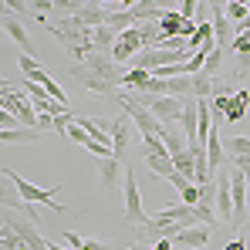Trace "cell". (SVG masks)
Returning a JSON list of instances; mask_svg holds the SVG:
<instances>
[{"instance_id": "1", "label": "cell", "mask_w": 250, "mask_h": 250, "mask_svg": "<svg viewBox=\"0 0 250 250\" xmlns=\"http://www.w3.org/2000/svg\"><path fill=\"white\" fill-rule=\"evenodd\" d=\"M71 78L82 84L84 91H95V95H105V98H115L119 88H125V68L112 61V54H91L88 61L71 68Z\"/></svg>"}, {"instance_id": "2", "label": "cell", "mask_w": 250, "mask_h": 250, "mask_svg": "<svg viewBox=\"0 0 250 250\" xmlns=\"http://www.w3.org/2000/svg\"><path fill=\"white\" fill-rule=\"evenodd\" d=\"M0 250H51V240H44L41 230L31 220H17L14 209H3V220H0Z\"/></svg>"}, {"instance_id": "3", "label": "cell", "mask_w": 250, "mask_h": 250, "mask_svg": "<svg viewBox=\"0 0 250 250\" xmlns=\"http://www.w3.org/2000/svg\"><path fill=\"white\" fill-rule=\"evenodd\" d=\"M3 179L17 189V196L24 200V207H47L51 213H68V209L61 207L54 196H58V189H61V183H54V186H34V183H27L24 176H17L14 169H3Z\"/></svg>"}, {"instance_id": "4", "label": "cell", "mask_w": 250, "mask_h": 250, "mask_svg": "<svg viewBox=\"0 0 250 250\" xmlns=\"http://www.w3.org/2000/svg\"><path fill=\"white\" fill-rule=\"evenodd\" d=\"M115 102L122 105L125 115L135 122L139 135H142V142H146V139H159V135H163V128H166V125L159 122V119H156V115H152L146 105H139V102L132 98V91H119V95H115Z\"/></svg>"}, {"instance_id": "5", "label": "cell", "mask_w": 250, "mask_h": 250, "mask_svg": "<svg viewBox=\"0 0 250 250\" xmlns=\"http://www.w3.org/2000/svg\"><path fill=\"white\" fill-rule=\"evenodd\" d=\"M0 91H3V112H14L24 128H38V119H41V115H38L34 102L27 98V91H14L10 84H3Z\"/></svg>"}, {"instance_id": "6", "label": "cell", "mask_w": 250, "mask_h": 250, "mask_svg": "<svg viewBox=\"0 0 250 250\" xmlns=\"http://www.w3.org/2000/svg\"><path fill=\"white\" fill-rule=\"evenodd\" d=\"M125 220L132 223V227H146L149 223V216H146V209H142V193H139V183H135V172L132 169H125Z\"/></svg>"}, {"instance_id": "7", "label": "cell", "mask_w": 250, "mask_h": 250, "mask_svg": "<svg viewBox=\"0 0 250 250\" xmlns=\"http://www.w3.org/2000/svg\"><path fill=\"white\" fill-rule=\"evenodd\" d=\"M142 51H146V41H142L139 27H128V31L119 34V41L112 47V61H115V64H128V61H135Z\"/></svg>"}, {"instance_id": "8", "label": "cell", "mask_w": 250, "mask_h": 250, "mask_svg": "<svg viewBox=\"0 0 250 250\" xmlns=\"http://www.w3.org/2000/svg\"><path fill=\"white\" fill-rule=\"evenodd\" d=\"M230 159H227V166L220 169L216 176H213V183H216V216L220 220H227V223H233V193H230Z\"/></svg>"}, {"instance_id": "9", "label": "cell", "mask_w": 250, "mask_h": 250, "mask_svg": "<svg viewBox=\"0 0 250 250\" xmlns=\"http://www.w3.org/2000/svg\"><path fill=\"white\" fill-rule=\"evenodd\" d=\"M230 193H233V223L240 227L247 220V207H250V186H247V176L233 166L230 172Z\"/></svg>"}, {"instance_id": "10", "label": "cell", "mask_w": 250, "mask_h": 250, "mask_svg": "<svg viewBox=\"0 0 250 250\" xmlns=\"http://www.w3.org/2000/svg\"><path fill=\"white\" fill-rule=\"evenodd\" d=\"M132 128H135V122H132L125 112L112 119V149H115V156H112V159H119V163H122L125 149H128V142H132Z\"/></svg>"}, {"instance_id": "11", "label": "cell", "mask_w": 250, "mask_h": 250, "mask_svg": "<svg viewBox=\"0 0 250 250\" xmlns=\"http://www.w3.org/2000/svg\"><path fill=\"white\" fill-rule=\"evenodd\" d=\"M149 112H152L163 125L179 122V119H183V112H186V98H156Z\"/></svg>"}, {"instance_id": "12", "label": "cell", "mask_w": 250, "mask_h": 250, "mask_svg": "<svg viewBox=\"0 0 250 250\" xmlns=\"http://www.w3.org/2000/svg\"><path fill=\"white\" fill-rule=\"evenodd\" d=\"M207 240H209V227H186V230H176L172 244L186 250H207Z\"/></svg>"}, {"instance_id": "13", "label": "cell", "mask_w": 250, "mask_h": 250, "mask_svg": "<svg viewBox=\"0 0 250 250\" xmlns=\"http://www.w3.org/2000/svg\"><path fill=\"white\" fill-rule=\"evenodd\" d=\"M17 68H21L24 82H38V84H44L47 78H51V71L44 68V64L38 61V58H34V54H17Z\"/></svg>"}, {"instance_id": "14", "label": "cell", "mask_w": 250, "mask_h": 250, "mask_svg": "<svg viewBox=\"0 0 250 250\" xmlns=\"http://www.w3.org/2000/svg\"><path fill=\"white\" fill-rule=\"evenodd\" d=\"M209 10H213V31H216V47H220V51L233 47V44H230V24H227V10H223V3H209Z\"/></svg>"}, {"instance_id": "15", "label": "cell", "mask_w": 250, "mask_h": 250, "mask_svg": "<svg viewBox=\"0 0 250 250\" xmlns=\"http://www.w3.org/2000/svg\"><path fill=\"white\" fill-rule=\"evenodd\" d=\"M3 31L14 38V41L21 44V54H31L34 51V44H31V38H27V31H24V24L10 14V10H3Z\"/></svg>"}, {"instance_id": "16", "label": "cell", "mask_w": 250, "mask_h": 250, "mask_svg": "<svg viewBox=\"0 0 250 250\" xmlns=\"http://www.w3.org/2000/svg\"><path fill=\"white\" fill-rule=\"evenodd\" d=\"M183 24H186V17H183V14H179L176 7H169L166 14L159 17V31H163V41H166V38H179Z\"/></svg>"}, {"instance_id": "17", "label": "cell", "mask_w": 250, "mask_h": 250, "mask_svg": "<svg viewBox=\"0 0 250 250\" xmlns=\"http://www.w3.org/2000/svg\"><path fill=\"white\" fill-rule=\"evenodd\" d=\"M119 172H122V163L119 159H98V176H102V186L105 189H115L119 186Z\"/></svg>"}, {"instance_id": "18", "label": "cell", "mask_w": 250, "mask_h": 250, "mask_svg": "<svg viewBox=\"0 0 250 250\" xmlns=\"http://www.w3.org/2000/svg\"><path fill=\"white\" fill-rule=\"evenodd\" d=\"M142 163H146V166L152 169V172H156V176H163V179H172V176H176V166H172V156H142Z\"/></svg>"}, {"instance_id": "19", "label": "cell", "mask_w": 250, "mask_h": 250, "mask_svg": "<svg viewBox=\"0 0 250 250\" xmlns=\"http://www.w3.org/2000/svg\"><path fill=\"white\" fill-rule=\"evenodd\" d=\"M38 139H41L38 128H24V125L14 128V132H0V142H3V146H10V142H14V146H27V142H38Z\"/></svg>"}, {"instance_id": "20", "label": "cell", "mask_w": 250, "mask_h": 250, "mask_svg": "<svg viewBox=\"0 0 250 250\" xmlns=\"http://www.w3.org/2000/svg\"><path fill=\"white\" fill-rule=\"evenodd\" d=\"M172 166H176L179 176H186L189 183H196V163H193V152H189V149L176 152V156H172Z\"/></svg>"}, {"instance_id": "21", "label": "cell", "mask_w": 250, "mask_h": 250, "mask_svg": "<svg viewBox=\"0 0 250 250\" xmlns=\"http://www.w3.org/2000/svg\"><path fill=\"white\" fill-rule=\"evenodd\" d=\"M122 84L128 88V91H146V88L152 84V75H149V71H142V68H128Z\"/></svg>"}, {"instance_id": "22", "label": "cell", "mask_w": 250, "mask_h": 250, "mask_svg": "<svg viewBox=\"0 0 250 250\" xmlns=\"http://www.w3.org/2000/svg\"><path fill=\"white\" fill-rule=\"evenodd\" d=\"M213 78H209L207 71H200V75H193V98L196 102H209V95H213Z\"/></svg>"}, {"instance_id": "23", "label": "cell", "mask_w": 250, "mask_h": 250, "mask_svg": "<svg viewBox=\"0 0 250 250\" xmlns=\"http://www.w3.org/2000/svg\"><path fill=\"white\" fill-rule=\"evenodd\" d=\"M163 142H166L169 156H176V152H183V149H189L186 146V135H179V132H172V128H163V135H159Z\"/></svg>"}, {"instance_id": "24", "label": "cell", "mask_w": 250, "mask_h": 250, "mask_svg": "<svg viewBox=\"0 0 250 250\" xmlns=\"http://www.w3.org/2000/svg\"><path fill=\"white\" fill-rule=\"evenodd\" d=\"M227 152H230L233 159H244V156H250V139H247V135L227 139Z\"/></svg>"}, {"instance_id": "25", "label": "cell", "mask_w": 250, "mask_h": 250, "mask_svg": "<svg viewBox=\"0 0 250 250\" xmlns=\"http://www.w3.org/2000/svg\"><path fill=\"white\" fill-rule=\"evenodd\" d=\"M200 200H203V189H200L196 183H189V186H186V189L179 193V203H186V207H196Z\"/></svg>"}, {"instance_id": "26", "label": "cell", "mask_w": 250, "mask_h": 250, "mask_svg": "<svg viewBox=\"0 0 250 250\" xmlns=\"http://www.w3.org/2000/svg\"><path fill=\"white\" fill-rule=\"evenodd\" d=\"M223 10H227V14H230V21H237V24H244V21L250 17V3H227Z\"/></svg>"}, {"instance_id": "27", "label": "cell", "mask_w": 250, "mask_h": 250, "mask_svg": "<svg viewBox=\"0 0 250 250\" xmlns=\"http://www.w3.org/2000/svg\"><path fill=\"white\" fill-rule=\"evenodd\" d=\"M41 88H44V91H47V95H51V98H54V102H58V105H64V108H68V95L61 91V84L54 82V78H47V82H44Z\"/></svg>"}, {"instance_id": "28", "label": "cell", "mask_w": 250, "mask_h": 250, "mask_svg": "<svg viewBox=\"0 0 250 250\" xmlns=\"http://www.w3.org/2000/svg\"><path fill=\"white\" fill-rule=\"evenodd\" d=\"M64 135H68L71 142H78V146H88V142H91V135H88V132H84L82 125H78V119H75V122L68 125V132H64Z\"/></svg>"}, {"instance_id": "29", "label": "cell", "mask_w": 250, "mask_h": 250, "mask_svg": "<svg viewBox=\"0 0 250 250\" xmlns=\"http://www.w3.org/2000/svg\"><path fill=\"white\" fill-rule=\"evenodd\" d=\"M220 68H223V51L216 47V51L207 58V75H209V78H213V75H220Z\"/></svg>"}, {"instance_id": "30", "label": "cell", "mask_w": 250, "mask_h": 250, "mask_svg": "<svg viewBox=\"0 0 250 250\" xmlns=\"http://www.w3.org/2000/svg\"><path fill=\"white\" fill-rule=\"evenodd\" d=\"M14 128H21V119L14 112H0V132H14Z\"/></svg>"}, {"instance_id": "31", "label": "cell", "mask_w": 250, "mask_h": 250, "mask_svg": "<svg viewBox=\"0 0 250 250\" xmlns=\"http://www.w3.org/2000/svg\"><path fill=\"white\" fill-rule=\"evenodd\" d=\"M233 54H247L250 51V31H244V34H237L233 38V47H230Z\"/></svg>"}, {"instance_id": "32", "label": "cell", "mask_w": 250, "mask_h": 250, "mask_svg": "<svg viewBox=\"0 0 250 250\" xmlns=\"http://www.w3.org/2000/svg\"><path fill=\"white\" fill-rule=\"evenodd\" d=\"M75 119H78V115H71V112L58 115V119H54V132H58V135H64V132H68V125L75 122Z\"/></svg>"}, {"instance_id": "33", "label": "cell", "mask_w": 250, "mask_h": 250, "mask_svg": "<svg viewBox=\"0 0 250 250\" xmlns=\"http://www.w3.org/2000/svg\"><path fill=\"white\" fill-rule=\"evenodd\" d=\"M84 240H88V237H82V233H71V230L64 233V247H71V250H82Z\"/></svg>"}, {"instance_id": "34", "label": "cell", "mask_w": 250, "mask_h": 250, "mask_svg": "<svg viewBox=\"0 0 250 250\" xmlns=\"http://www.w3.org/2000/svg\"><path fill=\"white\" fill-rule=\"evenodd\" d=\"M82 250H132V247H112V244H105V240H84Z\"/></svg>"}, {"instance_id": "35", "label": "cell", "mask_w": 250, "mask_h": 250, "mask_svg": "<svg viewBox=\"0 0 250 250\" xmlns=\"http://www.w3.org/2000/svg\"><path fill=\"white\" fill-rule=\"evenodd\" d=\"M196 7H200L196 0H183V3H179V14H183L186 21H196V17H193V14H196Z\"/></svg>"}, {"instance_id": "36", "label": "cell", "mask_w": 250, "mask_h": 250, "mask_svg": "<svg viewBox=\"0 0 250 250\" xmlns=\"http://www.w3.org/2000/svg\"><path fill=\"white\" fill-rule=\"evenodd\" d=\"M244 75H250V51L237 54V78H244Z\"/></svg>"}, {"instance_id": "37", "label": "cell", "mask_w": 250, "mask_h": 250, "mask_svg": "<svg viewBox=\"0 0 250 250\" xmlns=\"http://www.w3.org/2000/svg\"><path fill=\"white\" fill-rule=\"evenodd\" d=\"M227 250H247V240H244V237H233V240L227 244Z\"/></svg>"}, {"instance_id": "38", "label": "cell", "mask_w": 250, "mask_h": 250, "mask_svg": "<svg viewBox=\"0 0 250 250\" xmlns=\"http://www.w3.org/2000/svg\"><path fill=\"white\" fill-rule=\"evenodd\" d=\"M51 250H71V247H64V244H51Z\"/></svg>"}, {"instance_id": "39", "label": "cell", "mask_w": 250, "mask_h": 250, "mask_svg": "<svg viewBox=\"0 0 250 250\" xmlns=\"http://www.w3.org/2000/svg\"><path fill=\"white\" fill-rule=\"evenodd\" d=\"M247 220H250V207H247Z\"/></svg>"}]
</instances>
